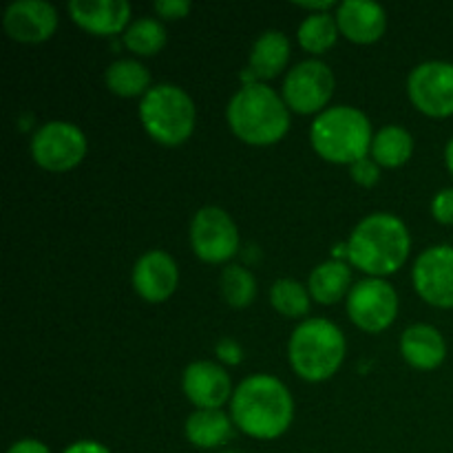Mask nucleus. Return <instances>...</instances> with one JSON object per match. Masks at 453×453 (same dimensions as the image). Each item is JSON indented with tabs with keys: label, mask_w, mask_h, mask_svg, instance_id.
Instances as JSON below:
<instances>
[{
	"label": "nucleus",
	"mask_w": 453,
	"mask_h": 453,
	"mask_svg": "<svg viewBox=\"0 0 453 453\" xmlns=\"http://www.w3.org/2000/svg\"><path fill=\"white\" fill-rule=\"evenodd\" d=\"M186 398L197 410H221L228 401H233V380L230 374L212 361L190 363L181 379Z\"/></svg>",
	"instance_id": "ddd939ff"
},
{
	"label": "nucleus",
	"mask_w": 453,
	"mask_h": 453,
	"mask_svg": "<svg viewBox=\"0 0 453 453\" xmlns=\"http://www.w3.org/2000/svg\"><path fill=\"white\" fill-rule=\"evenodd\" d=\"M290 60V42L281 31H264L250 53V71L257 80H273Z\"/></svg>",
	"instance_id": "aec40b11"
},
{
	"label": "nucleus",
	"mask_w": 453,
	"mask_h": 453,
	"mask_svg": "<svg viewBox=\"0 0 453 453\" xmlns=\"http://www.w3.org/2000/svg\"><path fill=\"white\" fill-rule=\"evenodd\" d=\"M445 162H447V168H449V173L453 177V137H451L449 144H447V149H445Z\"/></svg>",
	"instance_id": "f704fd0d"
},
{
	"label": "nucleus",
	"mask_w": 453,
	"mask_h": 453,
	"mask_svg": "<svg viewBox=\"0 0 453 453\" xmlns=\"http://www.w3.org/2000/svg\"><path fill=\"white\" fill-rule=\"evenodd\" d=\"M292 370L308 383H323L339 372L345 358V336L327 319H308L290 336Z\"/></svg>",
	"instance_id": "39448f33"
},
{
	"label": "nucleus",
	"mask_w": 453,
	"mask_h": 453,
	"mask_svg": "<svg viewBox=\"0 0 453 453\" xmlns=\"http://www.w3.org/2000/svg\"><path fill=\"white\" fill-rule=\"evenodd\" d=\"M336 25L349 42L372 44L383 38L388 29V13L379 3L345 0L336 7Z\"/></svg>",
	"instance_id": "dca6fc26"
},
{
	"label": "nucleus",
	"mask_w": 453,
	"mask_h": 453,
	"mask_svg": "<svg viewBox=\"0 0 453 453\" xmlns=\"http://www.w3.org/2000/svg\"><path fill=\"white\" fill-rule=\"evenodd\" d=\"M190 246L206 264H226L239 250L237 224L224 208L203 206L190 224Z\"/></svg>",
	"instance_id": "1a4fd4ad"
},
{
	"label": "nucleus",
	"mask_w": 453,
	"mask_h": 453,
	"mask_svg": "<svg viewBox=\"0 0 453 453\" xmlns=\"http://www.w3.org/2000/svg\"><path fill=\"white\" fill-rule=\"evenodd\" d=\"M349 283H352V270L345 261H326L310 274V296L321 305H332L349 295Z\"/></svg>",
	"instance_id": "412c9836"
},
{
	"label": "nucleus",
	"mask_w": 453,
	"mask_h": 453,
	"mask_svg": "<svg viewBox=\"0 0 453 453\" xmlns=\"http://www.w3.org/2000/svg\"><path fill=\"white\" fill-rule=\"evenodd\" d=\"M336 80L330 66L321 60H303L288 71L283 80V102L301 115L323 113L332 100Z\"/></svg>",
	"instance_id": "6e6552de"
},
{
	"label": "nucleus",
	"mask_w": 453,
	"mask_h": 453,
	"mask_svg": "<svg viewBox=\"0 0 453 453\" xmlns=\"http://www.w3.org/2000/svg\"><path fill=\"white\" fill-rule=\"evenodd\" d=\"M221 295L230 308H248L257 296V281L243 265L230 264L221 273Z\"/></svg>",
	"instance_id": "bb28decb"
},
{
	"label": "nucleus",
	"mask_w": 453,
	"mask_h": 453,
	"mask_svg": "<svg viewBox=\"0 0 453 453\" xmlns=\"http://www.w3.org/2000/svg\"><path fill=\"white\" fill-rule=\"evenodd\" d=\"M339 25H336V16L332 13H310L303 22L299 25V38L301 49H305L312 56L330 51L339 38Z\"/></svg>",
	"instance_id": "b1692460"
},
{
	"label": "nucleus",
	"mask_w": 453,
	"mask_h": 453,
	"mask_svg": "<svg viewBox=\"0 0 453 453\" xmlns=\"http://www.w3.org/2000/svg\"><path fill=\"white\" fill-rule=\"evenodd\" d=\"M411 153H414V140L407 128L389 124V127L380 128L372 142V159L383 168H398L403 164L410 162Z\"/></svg>",
	"instance_id": "4be33fe9"
},
{
	"label": "nucleus",
	"mask_w": 453,
	"mask_h": 453,
	"mask_svg": "<svg viewBox=\"0 0 453 453\" xmlns=\"http://www.w3.org/2000/svg\"><path fill=\"white\" fill-rule=\"evenodd\" d=\"M398 314V295L383 279H363L348 295V317L363 332H383Z\"/></svg>",
	"instance_id": "9d476101"
},
{
	"label": "nucleus",
	"mask_w": 453,
	"mask_h": 453,
	"mask_svg": "<svg viewBox=\"0 0 453 453\" xmlns=\"http://www.w3.org/2000/svg\"><path fill=\"white\" fill-rule=\"evenodd\" d=\"M104 82L111 93L119 97H144L150 91V73L142 62L118 60L106 69Z\"/></svg>",
	"instance_id": "5701e85b"
},
{
	"label": "nucleus",
	"mask_w": 453,
	"mask_h": 453,
	"mask_svg": "<svg viewBox=\"0 0 453 453\" xmlns=\"http://www.w3.org/2000/svg\"><path fill=\"white\" fill-rule=\"evenodd\" d=\"M122 38L128 51L142 58H150L162 51L164 44H166V29L155 18H140L127 27Z\"/></svg>",
	"instance_id": "393cba45"
},
{
	"label": "nucleus",
	"mask_w": 453,
	"mask_h": 453,
	"mask_svg": "<svg viewBox=\"0 0 453 453\" xmlns=\"http://www.w3.org/2000/svg\"><path fill=\"white\" fill-rule=\"evenodd\" d=\"M228 127L250 146H273L290 128V113L283 97L264 82L243 84L228 102Z\"/></svg>",
	"instance_id": "7ed1b4c3"
},
{
	"label": "nucleus",
	"mask_w": 453,
	"mask_h": 453,
	"mask_svg": "<svg viewBox=\"0 0 453 453\" xmlns=\"http://www.w3.org/2000/svg\"><path fill=\"white\" fill-rule=\"evenodd\" d=\"M432 215L438 224L453 226V188H442L432 202Z\"/></svg>",
	"instance_id": "c85d7f7f"
},
{
	"label": "nucleus",
	"mask_w": 453,
	"mask_h": 453,
	"mask_svg": "<svg viewBox=\"0 0 453 453\" xmlns=\"http://www.w3.org/2000/svg\"><path fill=\"white\" fill-rule=\"evenodd\" d=\"M65 453H111L102 442L96 441H78L71 447H66Z\"/></svg>",
	"instance_id": "473e14b6"
},
{
	"label": "nucleus",
	"mask_w": 453,
	"mask_h": 453,
	"mask_svg": "<svg viewBox=\"0 0 453 453\" xmlns=\"http://www.w3.org/2000/svg\"><path fill=\"white\" fill-rule=\"evenodd\" d=\"M87 155V137L75 124L53 119L42 124L31 137V157L40 168L66 173L78 166Z\"/></svg>",
	"instance_id": "0eeeda50"
},
{
	"label": "nucleus",
	"mask_w": 453,
	"mask_h": 453,
	"mask_svg": "<svg viewBox=\"0 0 453 453\" xmlns=\"http://www.w3.org/2000/svg\"><path fill=\"white\" fill-rule=\"evenodd\" d=\"M69 13L88 34L115 35L128 25L131 4L127 0H71Z\"/></svg>",
	"instance_id": "f3484780"
},
{
	"label": "nucleus",
	"mask_w": 453,
	"mask_h": 453,
	"mask_svg": "<svg viewBox=\"0 0 453 453\" xmlns=\"http://www.w3.org/2000/svg\"><path fill=\"white\" fill-rule=\"evenodd\" d=\"M3 25L12 40L38 44L56 34L58 12L47 0H18L7 7Z\"/></svg>",
	"instance_id": "4468645a"
},
{
	"label": "nucleus",
	"mask_w": 453,
	"mask_h": 453,
	"mask_svg": "<svg viewBox=\"0 0 453 453\" xmlns=\"http://www.w3.org/2000/svg\"><path fill=\"white\" fill-rule=\"evenodd\" d=\"M180 283L175 259L164 250H150L137 259L133 268V288L149 303H164L171 299Z\"/></svg>",
	"instance_id": "2eb2a0df"
},
{
	"label": "nucleus",
	"mask_w": 453,
	"mask_h": 453,
	"mask_svg": "<svg viewBox=\"0 0 453 453\" xmlns=\"http://www.w3.org/2000/svg\"><path fill=\"white\" fill-rule=\"evenodd\" d=\"M140 119L155 142L180 146L195 131V104L184 88L157 84L142 97Z\"/></svg>",
	"instance_id": "423d86ee"
},
{
	"label": "nucleus",
	"mask_w": 453,
	"mask_h": 453,
	"mask_svg": "<svg viewBox=\"0 0 453 453\" xmlns=\"http://www.w3.org/2000/svg\"><path fill=\"white\" fill-rule=\"evenodd\" d=\"M310 142L319 157L330 164H357L372 150V124L354 106H332L317 115L310 128Z\"/></svg>",
	"instance_id": "20e7f679"
},
{
	"label": "nucleus",
	"mask_w": 453,
	"mask_h": 453,
	"mask_svg": "<svg viewBox=\"0 0 453 453\" xmlns=\"http://www.w3.org/2000/svg\"><path fill=\"white\" fill-rule=\"evenodd\" d=\"M296 7L308 9V12L314 13H327L330 9L336 7V3H332V0H321V3H317V0H312V3H296Z\"/></svg>",
	"instance_id": "72a5a7b5"
},
{
	"label": "nucleus",
	"mask_w": 453,
	"mask_h": 453,
	"mask_svg": "<svg viewBox=\"0 0 453 453\" xmlns=\"http://www.w3.org/2000/svg\"><path fill=\"white\" fill-rule=\"evenodd\" d=\"M153 7L164 20H181L190 13L188 0H157Z\"/></svg>",
	"instance_id": "c756f323"
},
{
	"label": "nucleus",
	"mask_w": 453,
	"mask_h": 453,
	"mask_svg": "<svg viewBox=\"0 0 453 453\" xmlns=\"http://www.w3.org/2000/svg\"><path fill=\"white\" fill-rule=\"evenodd\" d=\"M414 288L434 308H453V248L432 246L416 259Z\"/></svg>",
	"instance_id": "f8f14e48"
},
{
	"label": "nucleus",
	"mask_w": 453,
	"mask_h": 453,
	"mask_svg": "<svg viewBox=\"0 0 453 453\" xmlns=\"http://www.w3.org/2000/svg\"><path fill=\"white\" fill-rule=\"evenodd\" d=\"M401 354L411 367L432 372L442 365L447 357V343L434 326H411L401 336Z\"/></svg>",
	"instance_id": "a211bd4d"
},
{
	"label": "nucleus",
	"mask_w": 453,
	"mask_h": 453,
	"mask_svg": "<svg viewBox=\"0 0 453 453\" xmlns=\"http://www.w3.org/2000/svg\"><path fill=\"white\" fill-rule=\"evenodd\" d=\"M410 100L429 118L453 115V65L451 62H423L407 78Z\"/></svg>",
	"instance_id": "9b49d317"
},
{
	"label": "nucleus",
	"mask_w": 453,
	"mask_h": 453,
	"mask_svg": "<svg viewBox=\"0 0 453 453\" xmlns=\"http://www.w3.org/2000/svg\"><path fill=\"white\" fill-rule=\"evenodd\" d=\"M270 303L288 319L305 317L310 312V290H305L296 279H277L270 290Z\"/></svg>",
	"instance_id": "a878e982"
},
{
	"label": "nucleus",
	"mask_w": 453,
	"mask_h": 453,
	"mask_svg": "<svg viewBox=\"0 0 453 453\" xmlns=\"http://www.w3.org/2000/svg\"><path fill=\"white\" fill-rule=\"evenodd\" d=\"M411 250L405 221L389 212L365 217L348 242V261L370 277L380 279L398 273Z\"/></svg>",
	"instance_id": "f03ea898"
},
{
	"label": "nucleus",
	"mask_w": 453,
	"mask_h": 453,
	"mask_svg": "<svg viewBox=\"0 0 453 453\" xmlns=\"http://www.w3.org/2000/svg\"><path fill=\"white\" fill-rule=\"evenodd\" d=\"M349 175H352V180L357 181L358 186H365V188H370V186L379 184L380 166L370 157V155H367V157L358 159L357 164H352V166H349Z\"/></svg>",
	"instance_id": "cd10ccee"
},
{
	"label": "nucleus",
	"mask_w": 453,
	"mask_h": 453,
	"mask_svg": "<svg viewBox=\"0 0 453 453\" xmlns=\"http://www.w3.org/2000/svg\"><path fill=\"white\" fill-rule=\"evenodd\" d=\"M215 354L224 365H230V367L239 365V363L243 361V349L234 339H221L219 343H217Z\"/></svg>",
	"instance_id": "7c9ffc66"
},
{
	"label": "nucleus",
	"mask_w": 453,
	"mask_h": 453,
	"mask_svg": "<svg viewBox=\"0 0 453 453\" xmlns=\"http://www.w3.org/2000/svg\"><path fill=\"white\" fill-rule=\"evenodd\" d=\"M7 453H51L44 442L35 441V438H25V441H18L9 447Z\"/></svg>",
	"instance_id": "2f4dec72"
},
{
	"label": "nucleus",
	"mask_w": 453,
	"mask_h": 453,
	"mask_svg": "<svg viewBox=\"0 0 453 453\" xmlns=\"http://www.w3.org/2000/svg\"><path fill=\"white\" fill-rule=\"evenodd\" d=\"M233 416L221 410H197L186 420V438L199 449H217L233 438Z\"/></svg>",
	"instance_id": "6ab92c4d"
},
{
	"label": "nucleus",
	"mask_w": 453,
	"mask_h": 453,
	"mask_svg": "<svg viewBox=\"0 0 453 453\" xmlns=\"http://www.w3.org/2000/svg\"><path fill=\"white\" fill-rule=\"evenodd\" d=\"M233 423L257 441H274L290 429L295 401L286 385L268 374L242 380L230 401Z\"/></svg>",
	"instance_id": "f257e3e1"
},
{
	"label": "nucleus",
	"mask_w": 453,
	"mask_h": 453,
	"mask_svg": "<svg viewBox=\"0 0 453 453\" xmlns=\"http://www.w3.org/2000/svg\"><path fill=\"white\" fill-rule=\"evenodd\" d=\"M221 453H237V451H221Z\"/></svg>",
	"instance_id": "c9c22d12"
}]
</instances>
